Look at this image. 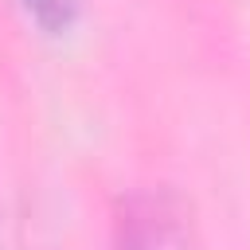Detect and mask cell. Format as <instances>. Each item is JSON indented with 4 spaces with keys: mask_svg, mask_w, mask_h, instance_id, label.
Segmentation results:
<instances>
[{
    "mask_svg": "<svg viewBox=\"0 0 250 250\" xmlns=\"http://www.w3.org/2000/svg\"><path fill=\"white\" fill-rule=\"evenodd\" d=\"M23 4H27V12H31L47 31L70 27V20H74V12H78V0H23Z\"/></svg>",
    "mask_w": 250,
    "mask_h": 250,
    "instance_id": "6da1fadb",
    "label": "cell"
}]
</instances>
